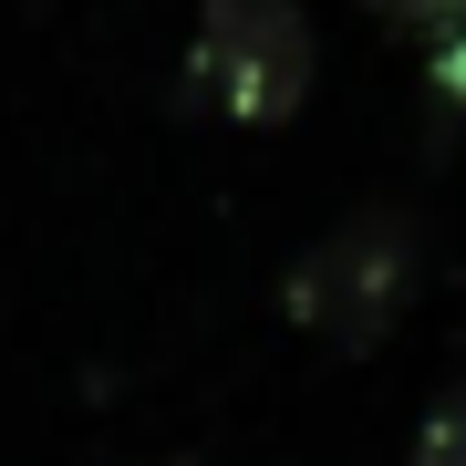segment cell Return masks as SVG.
<instances>
[{
	"instance_id": "cell-2",
	"label": "cell",
	"mask_w": 466,
	"mask_h": 466,
	"mask_svg": "<svg viewBox=\"0 0 466 466\" xmlns=\"http://www.w3.org/2000/svg\"><path fill=\"white\" fill-rule=\"evenodd\" d=\"M187 94H208L238 125H280L311 94V21L290 0H208L187 42Z\"/></svg>"
},
{
	"instance_id": "cell-1",
	"label": "cell",
	"mask_w": 466,
	"mask_h": 466,
	"mask_svg": "<svg viewBox=\"0 0 466 466\" xmlns=\"http://www.w3.org/2000/svg\"><path fill=\"white\" fill-rule=\"evenodd\" d=\"M404 290H415V218H404V208H363V218H342V228L290 269V311H300V332L352 342V352H373L383 332H394Z\"/></svg>"
},
{
	"instance_id": "cell-3",
	"label": "cell",
	"mask_w": 466,
	"mask_h": 466,
	"mask_svg": "<svg viewBox=\"0 0 466 466\" xmlns=\"http://www.w3.org/2000/svg\"><path fill=\"white\" fill-rule=\"evenodd\" d=\"M415 466H466V394H456L446 415H435V425L415 435Z\"/></svg>"
}]
</instances>
